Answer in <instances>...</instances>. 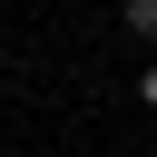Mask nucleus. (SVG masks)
<instances>
[{
  "instance_id": "f257e3e1",
  "label": "nucleus",
  "mask_w": 157,
  "mask_h": 157,
  "mask_svg": "<svg viewBox=\"0 0 157 157\" xmlns=\"http://www.w3.org/2000/svg\"><path fill=\"white\" fill-rule=\"evenodd\" d=\"M128 29H137V39H157V0H128Z\"/></svg>"
},
{
  "instance_id": "f03ea898",
  "label": "nucleus",
  "mask_w": 157,
  "mask_h": 157,
  "mask_svg": "<svg viewBox=\"0 0 157 157\" xmlns=\"http://www.w3.org/2000/svg\"><path fill=\"white\" fill-rule=\"evenodd\" d=\"M137 88H147V108H157V69H147V78H137Z\"/></svg>"
}]
</instances>
